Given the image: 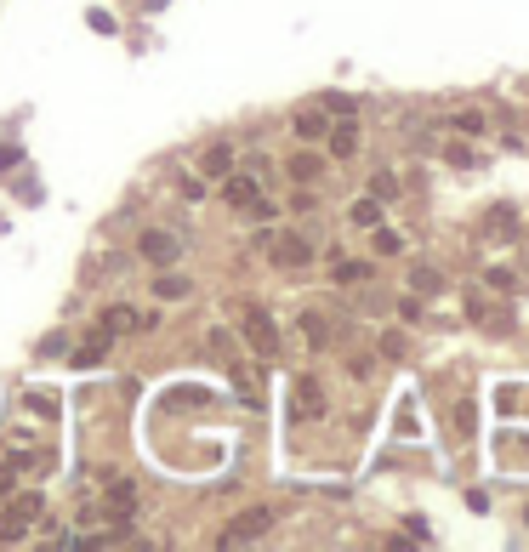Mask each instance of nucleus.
Wrapping results in <instances>:
<instances>
[{
  "label": "nucleus",
  "mask_w": 529,
  "mask_h": 552,
  "mask_svg": "<svg viewBox=\"0 0 529 552\" xmlns=\"http://www.w3.org/2000/svg\"><path fill=\"white\" fill-rule=\"evenodd\" d=\"M137 256H143L148 268H177L182 263V234H171V228H143V234H137Z\"/></svg>",
  "instance_id": "f03ea898"
},
{
  "label": "nucleus",
  "mask_w": 529,
  "mask_h": 552,
  "mask_svg": "<svg viewBox=\"0 0 529 552\" xmlns=\"http://www.w3.org/2000/svg\"><path fill=\"white\" fill-rule=\"evenodd\" d=\"M182 199H194V205H199V199H206V182H199V177H182Z\"/></svg>",
  "instance_id": "7c9ffc66"
},
{
  "label": "nucleus",
  "mask_w": 529,
  "mask_h": 552,
  "mask_svg": "<svg viewBox=\"0 0 529 552\" xmlns=\"http://www.w3.org/2000/svg\"><path fill=\"white\" fill-rule=\"evenodd\" d=\"M410 290H427V297H439V290H444V273L416 263V268H410Z\"/></svg>",
  "instance_id": "6ab92c4d"
},
{
  "label": "nucleus",
  "mask_w": 529,
  "mask_h": 552,
  "mask_svg": "<svg viewBox=\"0 0 529 552\" xmlns=\"http://www.w3.org/2000/svg\"><path fill=\"white\" fill-rule=\"evenodd\" d=\"M0 541H29V524H18V518H0Z\"/></svg>",
  "instance_id": "bb28decb"
},
{
  "label": "nucleus",
  "mask_w": 529,
  "mask_h": 552,
  "mask_svg": "<svg viewBox=\"0 0 529 552\" xmlns=\"http://www.w3.org/2000/svg\"><path fill=\"white\" fill-rule=\"evenodd\" d=\"M40 507H46V501L35 496V489H23V496H12V501H6V513H0V518H18V524H35V518H40Z\"/></svg>",
  "instance_id": "ddd939ff"
},
{
  "label": "nucleus",
  "mask_w": 529,
  "mask_h": 552,
  "mask_svg": "<svg viewBox=\"0 0 529 552\" xmlns=\"http://www.w3.org/2000/svg\"><path fill=\"white\" fill-rule=\"evenodd\" d=\"M399 319H404V325H416V319H422V302L404 297V302H399Z\"/></svg>",
  "instance_id": "c756f323"
},
{
  "label": "nucleus",
  "mask_w": 529,
  "mask_h": 552,
  "mask_svg": "<svg viewBox=\"0 0 529 552\" xmlns=\"http://www.w3.org/2000/svg\"><path fill=\"white\" fill-rule=\"evenodd\" d=\"M154 297H160V302H182V297H194V285L182 280V273L160 268V280H154Z\"/></svg>",
  "instance_id": "4468645a"
},
{
  "label": "nucleus",
  "mask_w": 529,
  "mask_h": 552,
  "mask_svg": "<svg viewBox=\"0 0 529 552\" xmlns=\"http://www.w3.org/2000/svg\"><path fill=\"white\" fill-rule=\"evenodd\" d=\"M376 222H382V199L376 194L353 199V228H376Z\"/></svg>",
  "instance_id": "a211bd4d"
},
{
  "label": "nucleus",
  "mask_w": 529,
  "mask_h": 552,
  "mask_svg": "<svg viewBox=\"0 0 529 552\" xmlns=\"http://www.w3.org/2000/svg\"><path fill=\"white\" fill-rule=\"evenodd\" d=\"M206 398H211L206 388H194V393H189V388H182V393H171V398H165V405H171V410H182V405H206Z\"/></svg>",
  "instance_id": "393cba45"
},
{
  "label": "nucleus",
  "mask_w": 529,
  "mask_h": 552,
  "mask_svg": "<svg viewBox=\"0 0 529 552\" xmlns=\"http://www.w3.org/2000/svg\"><path fill=\"white\" fill-rule=\"evenodd\" d=\"M331 280H336V285H359V280H370V263H336Z\"/></svg>",
  "instance_id": "4be33fe9"
},
{
  "label": "nucleus",
  "mask_w": 529,
  "mask_h": 552,
  "mask_svg": "<svg viewBox=\"0 0 529 552\" xmlns=\"http://www.w3.org/2000/svg\"><path fill=\"white\" fill-rule=\"evenodd\" d=\"M63 342H69V336H46V342H40V359H63V354H69Z\"/></svg>",
  "instance_id": "cd10ccee"
},
{
  "label": "nucleus",
  "mask_w": 529,
  "mask_h": 552,
  "mask_svg": "<svg viewBox=\"0 0 529 552\" xmlns=\"http://www.w3.org/2000/svg\"><path fill=\"white\" fill-rule=\"evenodd\" d=\"M456 427H461V433H473V405H466V398L456 405Z\"/></svg>",
  "instance_id": "f704fd0d"
},
{
  "label": "nucleus",
  "mask_w": 529,
  "mask_h": 552,
  "mask_svg": "<svg viewBox=\"0 0 529 552\" xmlns=\"http://www.w3.org/2000/svg\"><path fill=\"white\" fill-rule=\"evenodd\" d=\"M319 171H324V160L314 155V148L290 155V182H297V188H314V182H319Z\"/></svg>",
  "instance_id": "9d476101"
},
{
  "label": "nucleus",
  "mask_w": 529,
  "mask_h": 552,
  "mask_svg": "<svg viewBox=\"0 0 529 552\" xmlns=\"http://www.w3.org/2000/svg\"><path fill=\"white\" fill-rule=\"evenodd\" d=\"M290 126H297V137H302V143H319V137H324V126H331V120H324L319 109H297V120H290Z\"/></svg>",
  "instance_id": "dca6fc26"
},
{
  "label": "nucleus",
  "mask_w": 529,
  "mask_h": 552,
  "mask_svg": "<svg viewBox=\"0 0 529 552\" xmlns=\"http://www.w3.org/2000/svg\"><path fill=\"white\" fill-rule=\"evenodd\" d=\"M297 416H302V422H319V416H324V388H319L314 376L297 381Z\"/></svg>",
  "instance_id": "1a4fd4ad"
},
{
  "label": "nucleus",
  "mask_w": 529,
  "mask_h": 552,
  "mask_svg": "<svg viewBox=\"0 0 529 552\" xmlns=\"http://www.w3.org/2000/svg\"><path fill=\"white\" fill-rule=\"evenodd\" d=\"M199 171H206V177H228V171H233V148H228V143H211L206 160H199Z\"/></svg>",
  "instance_id": "2eb2a0df"
},
{
  "label": "nucleus",
  "mask_w": 529,
  "mask_h": 552,
  "mask_svg": "<svg viewBox=\"0 0 529 552\" xmlns=\"http://www.w3.org/2000/svg\"><path fill=\"white\" fill-rule=\"evenodd\" d=\"M103 489H108V507H114V518H131V513H137V484L126 479V473H108Z\"/></svg>",
  "instance_id": "0eeeda50"
},
{
  "label": "nucleus",
  "mask_w": 529,
  "mask_h": 552,
  "mask_svg": "<svg viewBox=\"0 0 529 552\" xmlns=\"http://www.w3.org/2000/svg\"><path fill=\"white\" fill-rule=\"evenodd\" d=\"M273 263L279 268H307V263H314V245H307L302 234H285V239L273 245Z\"/></svg>",
  "instance_id": "6e6552de"
},
{
  "label": "nucleus",
  "mask_w": 529,
  "mask_h": 552,
  "mask_svg": "<svg viewBox=\"0 0 529 552\" xmlns=\"http://www.w3.org/2000/svg\"><path fill=\"white\" fill-rule=\"evenodd\" d=\"M108 347H114V330H103V325H97V336H91L80 354H74V371H91V364H103V359H108Z\"/></svg>",
  "instance_id": "9b49d317"
},
{
  "label": "nucleus",
  "mask_w": 529,
  "mask_h": 552,
  "mask_svg": "<svg viewBox=\"0 0 529 552\" xmlns=\"http://www.w3.org/2000/svg\"><path fill=\"white\" fill-rule=\"evenodd\" d=\"M12 473L18 467H0V496H12Z\"/></svg>",
  "instance_id": "e433bc0d"
},
{
  "label": "nucleus",
  "mask_w": 529,
  "mask_h": 552,
  "mask_svg": "<svg viewBox=\"0 0 529 552\" xmlns=\"http://www.w3.org/2000/svg\"><path fill=\"white\" fill-rule=\"evenodd\" d=\"M324 137H331V160H353V155H359V126H353V114H341L336 126H324Z\"/></svg>",
  "instance_id": "423d86ee"
},
{
  "label": "nucleus",
  "mask_w": 529,
  "mask_h": 552,
  "mask_svg": "<svg viewBox=\"0 0 529 552\" xmlns=\"http://www.w3.org/2000/svg\"><path fill=\"white\" fill-rule=\"evenodd\" d=\"M23 155H18V148H0V171H6V165H18Z\"/></svg>",
  "instance_id": "c9c22d12"
},
{
  "label": "nucleus",
  "mask_w": 529,
  "mask_h": 552,
  "mask_svg": "<svg viewBox=\"0 0 529 552\" xmlns=\"http://www.w3.org/2000/svg\"><path fill=\"white\" fill-rule=\"evenodd\" d=\"M484 234L490 239H512V234H518V211H512V205H490L484 211Z\"/></svg>",
  "instance_id": "f8f14e48"
},
{
  "label": "nucleus",
  "mask_w": 529,
  "mask_h": 552,
  "mask_svg": "<svg viewBox=\"0 0 529 552\" xmlns=\"http://www.w3.org/2000/svg\"><path fill=\"white\" fill-rule=\"evenodd\" d=\"M449 126H456L461 137H478V131H490V120H484V114H478V109H461L456 120H449Z\"/></svg>",
  "instance_id": "aec40b11"
},
{
  "label": "nucleus",
  "mask_w": 529,
  "mask_h": 552,
  "mask_svg": "<svg viewBox=\"0 0 529 552\" xmlns=\"http://www.w3.org/2000/svg\"><path fill=\"white\" fill-rule=\"evenodd\" d=\"M29 410H35V416H57V405H52V398H40V393H29Z\"/></svg>",
  "instance_id": "2f4dec72"
},
{
  "label": "nucleus",
  "mask_w": 529,
  "mask_h": 552,
  "mask_svg": "<svg viewBox=\"0 0 529 552\" xmlns=\"http://www.w3.org/2000/svg\"><path fill=\"white\" fill-rule=\"evenodd\" d=\"M97 325H103V330H126V336H143V330L154 325V319H148V314H137V308H126V302H114V308H103V314H97Z\"/></svg>",
  "instance_id": "39448f33"
},
{
  "label": "nucleus",
  "mask_w": 529,
  "mask_h": 552,
  "mask_svg": "<svg viewBox=\"0 0 529 552\" xmlns=\"http://www.w3.org/2000/svg\"><path fill=\"white\" fill-rule=\"evenodd\" d=\"M223 199H228L233 211H251L256 199H262V188H256L251 171H228V177H223Z\"/></svg>",
  "instance_id": "20e7f679"
},
{
  "label": "nucleus",
  "mask_w": 529,
  "mask_h": 552,
  "mask_svg": "<svg viewBox=\"0 0 529 552\" xmlns=\"http://www.w3.org/2000/svg\"><path fill=\"white\" fill-rule=\"evenodd\" d=\"M268 530H273V513H268V507H251V513H239L223 535H216V547H251V541H262Z\"/></svg>",
  "instance_id": "7ed1b4c3"
},
{
  "label": "nucleus",
  "mask_w": 529,
  "mask_h": 552,
  "mask_svg": "<svg viewBox=\"0 0 529 552\" xmlns=\"http://www.w3.org/2000/svg\"><path fill=\"white\" fill-rule=\"evenodd\" d=\"M444 160H449V165H478V155H473L466 143H449V148H444Z\"/></svg>",
  "instance_id": "a878e982"
},
{
  "label": "nucleus",
  "mask_w": 529,
  "mask_h": 552,
  "mask_svg": "<svg viewBox=\"0 0 529 552\" xmlns=\"http://www.w3.org/2000/svg\"><path fill=\"white\" fill-rule=\"evenodd\" d=\"M239 330H245V342H251V354H256V359H273V354H279V325H273V314H268V308L245 302V308H239Z\"/></svg>",
  "instance_id": "f257e3e1"
},
{
  "label": "nucleus",
  "mask_w": 529,
  "mask_h": 552,
  "mask_svg": "<svg viewBox=\"0 0 529 552\" xmlns=\"http://www.w3.org/2000/svg\"><path fill=\"white\" fill-rule=\"evenodd\" d=\"M404 347H410V342H404V330H382V354L387 359H404Z\"/></svg>",
  "instance_id": "5701e85b"
},
{
  "label": "nucleus",
  "mask_w": 529,
  "mask_h": 552,
  "mask_svg": "<svg viewBox=\"0 0 529 552\" xmlns=\"http://www.w3.org/2000/svg\"><path fill=\"white\" fill-rule=\"evenodd\" d=\"M233 381H239V388H251V393H256V371H251V364H233Z\"/></svg>",
  "instance_id": "473e14b6"
},
{
  "label": "nucleus",
  "mask_w": 529,
  "mask_h": 552,
  "mask_svg": "<svg viewBox=\"0 0 529 552\" xmlns=\"http://www.w3.org/2000/svg\"><path fill=\"white\" fill-rule=\"evenodd\" d=\"M370 194H376V199H393V194H399V182H393V177H387V171H382L376 182H370Z\"/></svg>",
  "instance_id": "c85d7f7f"
},
{
  "label": "nucleus",
  "mask_w": 529,
  "mask_h": 552,
  "mask_svg": "<svg viewBox=\"0 0 529 552\" xmlns=\"http://www.w3.org/2000/svg\"><path fill=\"white\" fill-rule=\"evenodd\" d=\"M484 280H490V290H518V273H512V268H490Z\"/></svg>",
  "instance_id": "b1692460"
},
{
  "label": "nucleus",
  "mask_w": 529,
  "mask_h": 552,
  "mask_svg": "<svg viewBox=\"0 0 529 552\" xmlns=\"http://www.w3.org/2000/svg\"><path fill=\"white\" fill-rule=\"evenodd\" d=\"M370 234H376V256H399V251H404V239H399V234H393L387 222H376Z\"/></svg>",
  "instance_id": "412c9836"
},
{
  "label": "nucleus",
  "mask_w": 529,
  "mask_h": 552,
  "mask_svg": "<svg viewBox=\"0 0 529 552\" xmlns=\"http://www.w3.org/2000/svg\"><path fill=\"white\" fill-rule=\"evenodd\" d=\"M319 199H314V188H297V199H290V211H314Z\"/></svg>",
  "instance_id": "72a5a7b5"
},
{
  "label": "nucleus",
  "mask_w": 529,
  "mask_h": 552,
  "mask_svg": "<svg viewBox=\"0 0 529 552\" xmlns=\"http://www.w3.org/2000/svg\"><path fill=\"white\" fill-rule=\"evenodd\" d=\"M297 330L307 336V347H331V325H324V314H302Z\"/></svg>",
  "instance_id": "f3484780"
}]
</instances>
